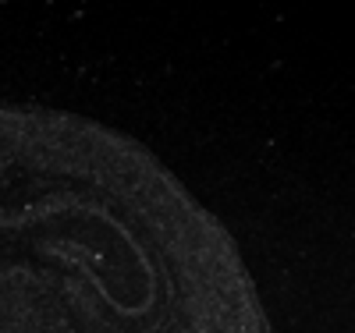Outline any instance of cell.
Instances as JSON below:
<instances>
[{
  "label": "cell",
  "mask_w": 355,
  "mask_h": 333,
  "mask_svg": "<svg viewBox=\"0 0 355 333\" xmlns=\"http://www.w3.org/2000/svg\"><path fill=\"white\" fill-rule=\"evenodd\" d=\"M0 333H270L227 227L142 142L0 107Z\"/></svg>",
  "instance_id": "obj_1"
}]
</instances>
